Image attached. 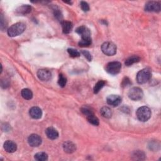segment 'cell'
I'll use <instances>...</instances> for the list:
<instances>
[{
  "instance_id": "cell-14",
  "label": "cell",
  "mask_w": 161,
  "mask_h": 161,
  "mask_svg": "<svg viewBox=\"0 0 161 161\" xmlns=\"http://www.w3.org/2000/svg\"><path fill=\"white\" fill-rule=\"evenodd\" d=\"M63 149L65 152L67 154H72L76 151V146L73 142L71 141H67L64 143Z\"/></svg>"
},
{
  "instance_id": "cell-25",
  "label": "cell",
  "mask_w": 161,
  "mask_h": 161,
  "mask_svg": "<svg viewBox=\"0 0 161 161\" xmlns=\"http://www.w3.org/2000/svg\"><path fill=\"white\" fill-rule=\"evenodd\" d=\"M92 43V40L91 39H81V40L79 42V46L82 47H86L91 46Z\"/></svg>"
},
{
  "instance_id": "cell-28",
  "label": "cell",
  "mask_w": 161,
  "mask_h": 161,
  "mask_svg": "<svg viewBox=\"0 0 161 161\" xmlns=\"http://www.w3.org/2000/svg\"><path fill=\"white\" fill-rule=\"evenodd\" d=\"M54 14L55 17L58 20H62L63 17H62V14L61 13V12L60 11V10L57 8H56L55 9H54Z\"/></svg>"
},
{
  "instance_id": "cell-13",
  "label": "cell",
  "mask_w": 161,
  "mask_h": 161,
  "mask_svg": "<svg viewBox=\"0 0 161 161\" xmlns=\"http://www.w3.org/2000/svg\"><path fill=\"white\" fill-rule=\"evenodd\" d=\"M3 147H4V149L5 150V151H7L8 153H13L17 149V144L12 140L6 141L4 143Z\"/></svg>"
},
{
  "instance_id": "cell-32",
  "label": "cell",
  "mask_w": 161,
  "mask_h": 161,
  "mask_svg": "<svg viewBox=\"0 0 161 161\" xmlns=\"http://www.w3.org/2000/svg\"><path fill=\"white\" fill-rule=\"evenodd\" d=\"M130 84H131L130 80L128 77H125L123 79V81H122V86H127L128 85H129Z\"/></svg>"
},
{
  "instance_id": "cell-12",
  "label": "cell",
  "mask_w": 161,
  "mask_h": 161,
  "mask_svg": "<svg viewBox=\"0 0 161 161\" xmlns=\"http://www.w3.org/2000/svg\"><path fill=\"white\" fill-rule=\"evenodd\" d=\"M29 114L30 116L33 119H40L42 116V111L37 106L32 107L30 109Z\"/></svg>"
},
{
  "instance_id": "cell-23",
  "label": "cell",
  "mask_w": 161,
  "mask_h": 161,
  "mask_svg": "<svg viewBox=\"0 0 161 161\" xmlns=\"http://www.w3.org/2000/svg\"><path fill=\"white\" fill-rule=\"evenodd\" d=\"M105 84H106V83L105 80H99V81L97 82V83L95 85V86L94 87V93L95 94L98 93L100 92V91L104 87Z\"/></svg>"
},
{
  "instance_id": "cell-30",
  "label": "cell",
  "mask_w": 161,
  "mask_h": 161,
  "mask_svg": "<svg viewBox=\"0 0 161 161\" xmlns=\"http://www.w3.org/2000/svg\"><path fill=\"white\" fill-rule=\"evenodd\" d=\"M81 110V112H82L86 116H88V115H91V114L94 113L91 110H90V108H86V107L82 108L81 110Z\"/></svg>"
},
{
  "instance_id": "cell-16",
  "label": "cell",
  "mask_w": 161,
  "mask_h": 161,
  "mask_svg": "<svg viewBox=\"0 0 161 161\" xmlns=\"http://www.w3.org/2000/svg\"><path fill=\"white\" fill-rule=\"evenodd\" d=\"M31 12H32V7L28 5L21 6L16 10V13L17 14L23 15L28 14Z\"/></svg>"
},
{
  "instance_id": "cell-24",
  "label": "cell",
  "mask_w": 161,
  "mask_h": 161,
  "mask_svg": "<svg viewBox=\"0 0 161 161\" xmlns=\"http://www.w3.org/2000/svg\"><path fill=\"white\" fill-rule=\"evenodd\" d=\"M132 157L135 160H144L145 159V154L142 151L137 150L133 153Z\"/></svg>"
},
{
  "instance_id": "cell-27",
  "label": "cell",
  "mask_w": 161,
  "mask_h": 161,
  "mask_svg": "<svg viewBox=\"0 0 161 161\" xmlns=\"http://www.w3.org/2000/svg\"><path fill=\"white\" fill-rule=\"evenodd\" d=\"M67 52L71 57H78L80 56V52L74 49H68Z\"/></svg>"
},
{
  "instance_id": "cell-21",
  "label": "cell",
  "mask_w": 161,
  "mask_h": 161,
  "mask_svg": "<svg viewBox=\"0 0 161 161\" xmlns=\"http://www.w3.org/2000/svg\"><path fill=\"white\" fill-rule=\"evenodd\" d=\"M86 118H87V120H88V122H89L90 124H91L92 125H95V126L99 125V124H100L99 120H98V118L95 115L94 113L91 114V115L87 116Z\"/></svg>"
},
{
  "instance_id": "cell-7",
  "label": "cell",
  "mask_w": 161,
  "mask_h": 161,
  "mask_svg": "<svg viewBox=\"0 0 161 161\" xmlns=\"http://www.w3.org/2000/svg\"><path fill=\"white\" fill-rule=\"evenodd\" d=\"M145 10L148 12L158 13L160 11V4L157 2H149L145 4Z\"/></svg>"
},
{
  "instance_id": "cell-29",
  "label": "cell",
  "mask_w": 161,
  "mask_h": 161,
  "mask_svg": "<svg viewBox=\"0 0 161 161\" xmlns=\"http://www.w3.org/2000/svg\"><path fill=\"white\" fill-rule=\"evenodd\" d=\"M80 8H81L82 10L85 12H87L90 10V6L88 3L85 2H80Z\"/></svg>"
},
{
  "instance_id": "cell-20",
  "label": "cell",
  "mask_w": 161,
  "mask_h": 161,
  "mask_svg": "<svg viewBox=\"0 0 161 161\" xmlns=\"http://www.w3.org/2000/svg\"><path fill=\"white\" fill-rule=\"evenodd\" d=\"M21 95L25 100H31L33 97V93L32 91L27 88H25L22 90Z\"/></svg>"
},
{
  "instance_id": "cell-5",
  "label": "cell",
  "mask_w": 161,
  "mask_h": 161,
  "mask_svg": "<svg viewBox=\"0 0 161 161\" xmlns=\"http://www.w3.org/2000/svg\"><path fill=\"white\" fill-rule=\"evenodd\" d=\"M101 51L105 55L112 56L116 53V46L112 42H106L101 46Z\"/></svg>"
},
{
  "instance_id": "cell-18",
  "label": "cell",
  "mask_w": 161,
  "mask_h": 161,
  "mask_svg": "<svg viewBox=\"0 0 161 161\" xmlns=\"http://www.w3.org/2000/svg\"><path fill=\"white\" fill-rule=\"evenodd\" d=\"M140 61V58L139 56H132L129 57L127 59H126L125 64L127 66H130L135 63L139 62Z\"/></svg>"
},
{
  "instance_id": "cell-6",
  "label": "cell",
  "mask_w": 161,
  "mask_h": 161,
  "mask_svg": "<svg viewBox=\"0 0 161 161\" xmlns=\"http://www.w3.org/2000/svg\"><path fill=\"white\" fill-rule=\"evenodd\" d=\"M129 98L134 101H138L142 99L144 96V93L142 89L138 87H134L130 89L129 92Z\"/></svg>"
},
{
  "instance_id": "cell-3",
  "label": "cell",
  "mask_w": 161,
  "mask_h": 161,
  "mask_svg": "<svg viewBox=\"0 0 161 161\" xmlns=\"http://www.w3.org/2000/svg\"><path fill=\"white\" fill-rule=\"evenodd\" d=\"M151 71L146 68L140 71L137 74V80L139 84H145L148 82L151 78Z\"/></svg>"
},
{
  "instance_id": "cell-11",
  "label": "cell",
  "mask_w": 161,
  "mask_h": 161,
  "mask_svg": "<svg viewBox=\"0 0 161 161\" xmlns=\"http://www.w3.org/2000/svg\"><path fill=\"white\" fill-rule=\"evenodd\" d=\"M107 103L112 106H117L122 103V98L118 95H111L106 98Z\"/></svg>"
},
{
  "instance_id": "cell-19",
  "label": "cell",
  "mask_w": 161,
  "mask_h": 161,
  "mask_svg": "<svg viewBox=\"0 0 161 161\" xmlns=\"http://www.w3.org/2000/svg\"><path fill=\"white\" fill-rule=\"evenodd\" d=\"M100 113L101 115L106 118H110L111 117L112 115V111L111 109L108 106L102 107L100 110Z\"/></svg>"
},
{
  "instance_id": "cell-33",
  "label": "cell",
  "mask_w": 161,
  "mask_h": 161,
  "mask_svg": "<svg viewBox=\"0 0 161 161\" xmlns=\"http://www.w3.org/2000/svg\"><path fill=\"white\" fill-rule=\"evenodd\" d=\"M4 20H5V18H4L3 16L2 15V16H1V28H2V30H3V29H5V28L6 29L7 26V22L3 23Z\"/></svg>"
},
{
  "instance_id": "cell-26",
  "label": "cell",
  "mask_w": 161,
  "mask_h": 161,
  "mask_svg": "<svg viewBox=\"0 0 161 161\" xmlns=\"http://www.w3.org/2000/svg\"><path fill=\"white\" fill-rule=\"evenodd\" d=\"M66 83H67V79H66V77L63 74H59V79H58V84H59V85L61 87L64 88L66 85Z\"/></svg>"
},
{
  "instance_id": "cell-22",
  "label": "cell",
  "mask_w": 161,
  "mask_h": 161,
  "mask_svg": "<svg viewBox=\"0 0 161 161\" xmlns=\"http://www.w3.org/2000/svg\"><path fill=\"white\" fill-rule=\"evenodd\" d=\"M35 159L38 161H46L48 159V155L45 152H38L35 155Z\"/></svg>"
},
{
  "instance_id": "cell-15",
  "label": "cell",
  "mask_w": 161,
  "mask_h": 161,
  "mask_svg": "<svg viewBox=\"0 0 161 161\" xmlns=\"http://www.w3.org/2000/svg\"><path fill=\"white\" fill-rule=\"evenodd\" d=\"M47 137L51 140H56L59 137V133L57 130L53 127H49L46 130Z\"/></svg>"
},
{
  "instance_id": "cell-1",
  "label": "cell",
  "mask_w": 161,
  "mask_h": 161,
  "mask_svg": "<svg viewBox=\"0 0 161 161\" xmlns=\"http://www.w3.org/2000/svg\"><path fill=\"white\" fill-rule=\"evenodd\" d=\"M25 25L23 23L18 22L12 25L8 29V35L11 37H15L21 35L25 30Z\"/></svg>"
},
{
  "instance_id": "cell-10",
  "label": "cell",
  "mask_w": 161,
  "mask_h": 161,
  "mask_svg": "<svg viewBox=\"0 0 161 161\" xmlns=\"http://www.w3.org/2000/svg\"><path fill=\"white\" fill-rule=\"evenodd\" d=\"M37 77L42 81H48L52 77V73L47 69H40L37 72Z\"/></svg>"
},
{
  "instance_id": "cell-9",
  "label": "cell",
  "mask_w": 161,
  "mask_h": 161,
  "mask_svg": "<svg viewBox=\"0 0 161 161\" xmlns=\"http://www.w3.org/2000/svg\"><path fill=\"white\" fill-rule=\"evenodd\" d=\"M42 142V138L37 134H32L28 138L29 145L33 147H37L41 145Z\"/></svg>"
},
{
  "instance_id": "cell-17",
  "label": "cell",
  "mask_w": 161,
  "mask_h": 161,
  "mask_svg": "<svg viewBox=\"0 0 161 161\" xmlns=\"http://www.w3.org/2000/svg\"><path fill=\"white\" fill-rule=\"evenodd\" d=\"M61 25H62V28L64 33L68 34L69 33L72 28H73V25L71 22L69 21H63L61 22Z\"/></svg>"
},
{
  "instance_id": "cell-31",
  "label": "cell",
  "mask_w": 161,
  "mask_h": 161,
  "mask_svg": "<svg viewBox=\"0 0 161 161\" xmlns=\"http://www.w3.org/2000/svg\"><path fill=\"white\" fill-rule=\"evenodd\" d=\"M81 53L83 54V56L88 60V61H92V56L91 54L87 51H83Z\"/></svg>"
},
{
  "instance_id": "cell-4",
  "label": "cell",
  "mask_w": 161,
  "mask_h": 161,
  "mask_svg": "<svg viewBox=\"0 0 161 161\" xmlns=\"http://www.w3.org/2000/svg\"><path fill=\"white\" fill-rule=\"evenodd\" d=\"M121 69H122V64L117 61L109 62L105 67L106 71L111 75L118 74L120 73Z\"/></svg>"
},
{
  "instance_id": "cell-2",
  "label": "cell",
  "mask_w": 161,
  "mask_h": 161,
  "mask_svg": "<svg viewBox=\"0 0 161 161\" xmlns=\"http://www.w3.org/2000/svg\"><path fill=\"white\" fill-rule=\"evenodd\" d=\"M137 118L142 122L148 121L151 116V111L147 106H142L139 108L136 113Z\"/></svg>"
},
{
  "instance_id": "cell-8",
  "label": "cell",
  "mask_w": 161,
  "mask_h": 161,
  "mask_svg": "<svg viewBox=\"0 0 161 161\" xmlns=\"http://www.w3.org/2000/svg\"><path fill=\"white\" fill-rule=\"evenodd\" d=\"M76 32L81 37V39H91V32L85 26H80L76 28Z\"/></svg>"
}]
</instances>
